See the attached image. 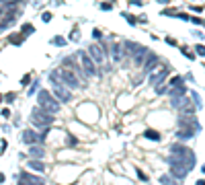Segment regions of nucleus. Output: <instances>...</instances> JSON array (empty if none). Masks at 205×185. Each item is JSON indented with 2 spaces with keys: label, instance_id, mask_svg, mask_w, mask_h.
<instances>
[{
  "label": "nucleus",
  "instance_id": "412c9836",
  "mask_svg": "<svg viewBox=\"0 0 205 185\" xmlns=\"http://www.w3.org/2000/svg\"><path fill=\"white\" fill-rule=\"evenodd\" d=\"M197 52H199L201 56H205V48H203V45H199V48H197Z\"/></svg>",
  "mask_w": 205,
  "mask_h": 185
},
{
  "label": "nucleus",
  "instance_id": "2eb2a0df",
  "mask_svg": "<svg viewBox=\"0 0 205 185\" xmlns=\"http://www.w3.org/2000/svg\"><path fill=\"white\" fill-rule=\"evenodd\" d=\"M160 183L162 185H179V181H174L170 175H162L160 177Z\"/></svg>",
  "mask_w": 205,
  "mask_h": 185
},
{
  "label": "nucleus",
  "instance_id": "39448f33",
  "mask_svg": "<svg viewBox=\"0 0 205 185\" xmlns=\"http://www.w3.org/2000/svg\"><path fill=\"white\" fill-rule=\"evenodd\" d=\"M78 64H80V68H82V72L86 74V76H90V78H94L98 74V68H97V64L93 62V58L86 54V52H78Z\"/></svg>",
  "mask_w": 205,
  "mask_h": 185
},
{
  "label": "nucleus",
  "instance_id": "4468645a",
  "mask_svg": "<svg viewBox=\"0 0 205 185\" xmlns=\"http://www.w3.org/2000/svg\"><path fill=\"white\" fill-rule=\"evenodd\" d=\"M156 56L154 54H148V58H146V62H144V68L146 70H150V68H154V66H156Z\"/></svg>",
  "mask_w": 205,
  "mask_h": 185
},
{
  "label": "nucleus",
  "instance_id": "5701e85b",
  "mask_svg": "<svg viewBox=\"0 0 205 185\" xmlns=\"http://www.w3.org/2000/svg\"><path fill=\"white\" fill-rule=\"evenodd\" d=\"M203 173H205V167H203Z\"/></svg>",
  "mask_w": 205,
  "mask_h": 185
},
{
  "label": "nucleus",
  "instance_id": "a211bd4d",
  "mask_svg": "<svg viewBox=\"0 0 205 185\" xmlns=\"http://www.w3.org/2000/svg\"><path fill=\"white\" fill-rule=\"evenodd\" d=\"M146 136L150 138V140H160V134H158V132H152V130L146 132Z\"/></svg>",
  "mask_w": 205,
  "mask_h": 185
},
{
  "label": "nucleus",
  "instance_id": "ddd939ff",
  "mask_svg": "<svg viewBox=\"0 0 205 185\" xmlns=\"http://www.w3.org/2000/svg\"><path fill=\"white\" fill-rule=\"evenodd\" d=\"M168 95H170V97H183V95H187V88L183 87V84H181V87H179V84H176V87L172 88V91L168 92Z\"/></svg>",
  "mask_w": 205,
  "mask_h": 185
},
{
  "label": "nucleus",
  "instance_id": "423d86ee",
  "mask_svg": "<svg viewBox=\"0 0 205 185\" xmlns=\"http://www.w3.org/2000/svg\"><path fill=\"white\" fill-rule=\"evenodd\" d=\"M49 84H51V91H54V95H55V99H58V101L68 103L70 99H72V92L68 91V87H66L64 82H60L58 78L49 76Z\"/></svg>",
  "mask_w": 205,
  "mask_h": 185
},
{
  "label": "nucleus",
  "instance_id": "7ed1b4c3",
  "mask_svg": "<svg viewBox=\"0 0 205 185\" xmlns=\"http://www.w3.org/2000/svg\"><path fill=\"white\" fill-rule=\"evenodd\" d=\"M37 101H39V107L45 109L47 113H51V115H55V113L60 111V101L51 95V92H47V91H39Z\"/></svg>",
  "mask_w": 205,
  "mask_h": 185
},
{
  "label": "nucleus",
  "instance_id": "6ab92c4d",
  "mask_svg": "<svg viewBox=\"0 0 205 185\" xmlns=\"http://www.w3.org/2000/svg\"><path fill=\"white\" fill-rule=\"evenodd\" d=\"M54 43H55V45H64V43H66V41H64L62 37H55V39H54Z\"/></svg>",
  "mask_w": 205,
  "mask_h": 185
},
{
  "label": "nucleus",
  "instance_id": "f8f14e48",
  "mask_svg": "<svg viewBox=\"0 0 205 185\" xmlns=\"http://www.w3.org/2000/svg\"><path fill=\"white\" fill-rule=\"evenodd\" d=\"M23 142H25V144H31V146H33L35 142H41V138L37 136L33 130H25V132H23Z\"/></svg>",
  "mask_w": 205,
  "mask_h": 185
},
{
  "label": "nucleus",
  "instance_id": "4be33fe9",
  "mask_svg": "<svg viewBox=\"0 0 205 185\" xmlns=\"http://www.w3.org/2000/svg\"><path fill=\"white\" fill-rule=\"evenodd\" d=\"M197 185H205V183H203V181H199V183H197Z\"/></svg>",
  "mask_w": 205,
  "mask_h": 185
},
{
  "label": "nucleus",
  "instance_id": "f3484780",
  "mask_svg": "<svg viewBox=\"0 0 205 185\" xmlns=\"http://www.w3.org/2000/svg\"><path fill=\"white\" fill-rule=\"evenodd\" d=\"M31 156H43V148H39V146H31Z\"/></svg>",
  "mask_w": 205,
  "mask_h": 185
},
{
  "label": "nucleus",
  "instance_id": "1a4fd4ad",
  "mask_svg": "<svg viewBox=\"0 0 205 185\" xmlns=\"http://www.w3.org/2000/svg\"><path fill=\"white\" fill-rule=\"evenodd\" d=\"M148 48H144V45H137L136 48V52L131 54V62H133V66H144V62H146V58H148Z\"/></svg>",
  "mask_w": 205,
  "mask_h": 185
},
{
  "label": "nucleus",
  "instance_id": "9d476101",
  "mask_svg": "<svg viewBox=\"0 0 205 185\" xmlns=\"http://www.w3.org/2000/svg\"><path fill=\"white\" fill-rule=\"evenodd\" d=\"M168 165H170V171H172V175L176 177V179H185L187 177V173H189V169H185V167L183 165H179V162H168Z\"/></svg>",
  "mask_w": 205,
  "mask_h": 185
},
{
  "label": "nucleus",
  "instance_id": "6e6552de",
  "mask_svg": "<svg viewBox=\"0 0 205 185\" xmlns=\"http://www.w3.org/2000/svg\"><path fill=\"white\" fill-rule=\"evenodd\" d=\"M148 76H150V78H148V80H150V84L158 87V84H160L162 80L166 78V68H164V66H160V64H156L154 68L148 70Z\"/></svg>",
  "mask_w": 205,
  "mask_h": 185
},
{
  "label": "nucleus",
  "instance_id": "f257e3e1",
  "mask_svg": "<svg viewBox=\"0 0 205 185\" xmlns=\"http://www.w3.org/2000/svg\"><path fill=\"white\" fill-rule=\"evenodd\" d=\"M166 162H179V165H183L185 169H193V165H195V154H193V150L187 146H172V154L166 158Z\"/></svg>",
  "mask_w": 205,
  "mask_h": 185
},
{
  "label": "nucleus",
  "instance_id": "dca6fc26",
  "mask_svg": "<svg viewBox=\"0 0 205 185\" xmlns=\"http://www.w3.org/2000/svg\"><path fill=\"white\" fill-rule=\"evenodd\" d=\"M29 169H35V171H43L45 169V165L41 161H31L29 162Z\"/></svg>",
  "mask_w": 205,
  "mask_h": 185
},
{
  "label": "nucleus",
  "instance_id": "9b49d317",
  "mask_svg": "<svg viewBox=\"0 0 205 185\" xmlns=\"http://www.w3.org/2000/svg\"><path fill=\"white\" fill-rule=\"evenodd\" d=\"M111 56H113L115 62L125 60V54H123V43H111Z\"/></svg>",
  "mask_w": 205,
  "mask_h": 185
},
{
  "label": "nucleus",
  "instance_id": "f03ea898",
  "mask_svg": "<svg viewBox=\"0 0 205 185\" xmlns=\"http://www.w3.org/2000/svg\"><path fill=\"white\" fill-rule=\"evenodd\" d=\"M51 76L58 78L60 82H64L68 88H78L80 84H82V80H80V76L76 72H74L72 68H68L66 64H64L62 68H55L54 72H51Z\"/></svg>",
  "mask_w": 205,
  "mask_h": 185
},
{
  "label": "nucleus",
  "instance_id": "aec40b11",
  "mask_svg": "<svg viewBox=\"0 0 205 185\" xmlns=\"http://www.w3.org/2000/svg\"><path fill=\"white\" fill-rule=\"evenodd\" d=\"M2 2H4L6 6H10V4H15V2H19V0H2Z\"/></svg>",
  "mask_w": 205,
  "mask_h": 185
},
{
  "label": "nucleus",
  "instance_id": "0eeeda50",
  "mask_svg": "<svg viewBox=\"0 0 205 185\" xmlns=\"http://www.w3.org/2000/svg\"><path fill=\"white\" fill-rule=\"evenodd\" d=\"M86 54L93 58V62L97 64V68H105V70H107V56H105V52H102L101 45L90 43V45H88V52H86Z\"/></svg>",
  "mask_w": 205,
  "mask_h": 185
},
{
  "label": "nucleus",
  "instance_id": "20e7f679",
  "mask_svg": "<svg viewBox=\"0 0 205 185\" xmlns=\"http://www.w3.org/2000/svg\"><path fill=\"white\" fill-rule=\"evenodd\" d=\"M31 122H33V126L39 128V130H47V128L54 123V115L39 107V109H33V113H31Z\"/></svg>",
  "mask_w": 205,
  "mask_h": 185
}]
</instances>
